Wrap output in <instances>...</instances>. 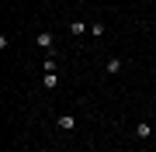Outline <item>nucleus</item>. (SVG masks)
Returning <instances> with one entry per match:
<instances>
[{
  "label": "nucleus",
  "mask_w": 156,
  "mask_h": 152,
  "mask_svg": "<svg viewBox=\"0 0 156 152\" xmlns=\"http://www.w3.org/2000/svg\"><path fill=\"white\" fill-rule=\"evenodd\" d=\"M35 45H38V49H45V52L52 56V52H56V49H52V45H56V38H52V31H38V35H35Z\"/></svg>",
  "instance_id": "obj_1"
},
{
  "label": "nucleus",
  "mask_w": 156,
  "mask_h": 152,
  "mask_svg": "<svg viewBox=\"0 0 156 152\" xmlns=\"http://www.w3.org/2000/svg\"><path fill=\"white\" fill-rule=\"evenodd\" d=\"M122 69H125V59L122 56H111V59L104 62V73H122Z\"/></svg>",
  "instance_id": "obj_2"
},
{
  "label": "nucleus",
  "mask_w": 156,
  "mask_h": 152,
  "mask_svg": "<svg viewBox=\"0 0 156 152\" xmlns=\"http://www.w3.org/2000/svg\"><path fill=\"white\" fill-rule=\"evenodd\" d=\"M42 86H45V90H56V86H59V73H45L42 76Z\"/></svg>",
  "instance_id": "obj_3"
},
{
  "label": "nucleus",
  "mask_w": 156,
  "mask_h": 152,
  "mask_svg": "<svg viewBox=\"0 0 156 152\" xmlns=\"http://www.w3.org/2000/svg\"><path fill=\"white\" fill-rule=\"evenodd\" d=\"M149 135H153L149 121H139V124H135V138H149Z\"/></svg>",
  "instance_id": "obj_4"
},
{
  "label": "nucleus",
  "mask_w": 156,
  "mask_h": 152,
  "mask_svg": "<svg viewBox=\"0 0 156 152\" xmlns=\"http://www.w3.org/2000/svg\"><path fill=\"white\" fill-rule=\"evenodd\" d=\"M104 31H108L104 21H90V35H94V38H104Z\"/></svg>",
  "instance_id": "obj_5"
},
{
  "label": "nucleus",
  "mask_w": 156,
  "mask_h": 152,
  "mask_svg": "<svg viewBox=\"0 0 156 152\" xmlns=\"http://www.w3.org/2000/svg\"><path fill=\"white\" fill-rule=\"evenodd\" d=\"M59 128L62 131H73V128H76V118H73V114H62V118H59Z\"/></svg>",
  "instance_id": "obj_6"
},
{
  "label": "nucleus",
  "mask_w": 156,
  "mask_h": 152,
  "mask_svg": "<svg viewBox=\"0 0 156 152\" xmlns=\"http://www.w3.org/2000/svg\"><path fill=\"white\" fill-rule=\"evenodd\" d=\"M87 31V21H69V35H83Z\"/></svg>",
  "instance_id": "obj_7"
},
{
  "label": "nucleus",
  "mask_w": 156,
  "mask_h": 152,
  "mask_svg": "<svg viewBox=\"0 0 156 152\" xmlns=\"http://www.w3.org/2000/svg\"><path fill=\"white\" fill-rule=\"evenodd\" d=\"M56 69H59L56 66V56H49V59H45V73H56Z\"/></svg>",
  "instance_id": "obj_8"
}]
</instances>
